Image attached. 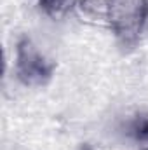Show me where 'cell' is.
<instances>
[{"instance_id":"cell-1","label":"cell","mask_w":148,"mask_h":150,"mask_svg":"<svg viewBox=\"0 0 148 150\" xmlns=\"http://www.w3.org/2000/svg\"><path fill=\"white\" fill-rule=\"evenodd\" d=\"M85 18L101 19L122 47H134L148 23V0H77Z\"/></svg>"},{"instance_id":"cell-2","label":"cell","mask_w":148,"mask_h":150,"mask_svg":"<svg viewBox=\"0 0 148 150\" xmlns=\"http://www.w3.org/2000/svg\"><path fill=\"white\" fill-rule=\"evenodd\" d=\"M54 72H56V61L49 59L28 35L18 38L16 56H14V74L23 86L28 87L45 86L54 77Z\"/></svg>"},{"instance_id":"cell-3","label":"cell","mask_w":148,"mask_h":150,"mask_svg":"<svg viewBox=\"0 0 148 150\" xmlns=\"http://www.w3.org/2000/svg\"><path fill=\"white\" fill-rule=\"evenodd\" d=\"M127 136L134 140L140 150H148V115L147 113H138L127 122Z\"/></svg>"},{"instance_id":"cell-4","label":"cell","mask_w":148,"mask_h":150,"mask_svg":"<svg viewBox=\"0 0 148 150\" xmlns=\"http://www.w3.org/2000/svg\"><path fill=\"white\" fill-rule=\"evenodd\" d=\"M37 4L45 16H49L52 19H59L72 7H75L77 0H37Z\"/></svg>"},{"instance_id":"cell-5","label":"cell","mask_w":148,"mask_h":150,"mask_svg":"<svg viewBox=\"0 0 148 150\" xmlns=\"http://www.w3.org/2000/svg\"><path fill=\"white\" fill-rule=\"evenodd\" d=\"M77 150H96L91 143H82V145H78V149Z\"/></svg>"}]
</instances>
